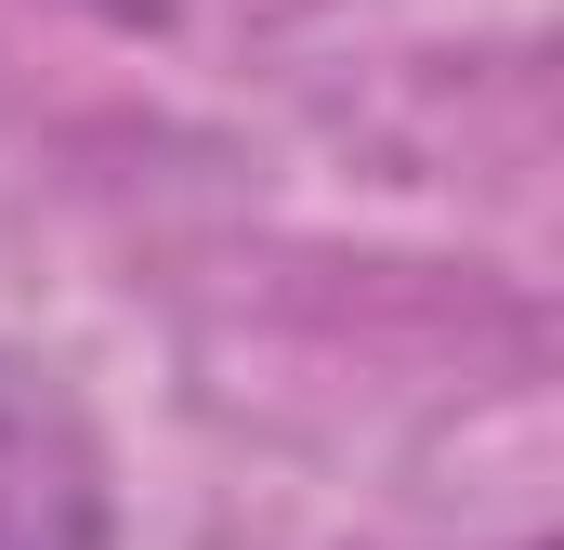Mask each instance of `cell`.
<instances>
[{
  "mask_svg": "<svg viewBox=\"0 0 564 550\" xmlns=\"http://www.w3.org/2000/svg\"><path fill=\"white\" fill-rule=\"evenodd\" d=\"M93 13H119V26H158V13H171V0H93Z\"/></svg>",
  "mask_w": 564,
  "mask_h": 550,
  "instance_id": "7a4b0ae2",
  "label": "cell"
},
{
  "mask_svg": "<svg viewBox=\"0 0 564 550\" xmlns=\"http://www.w3.org/2000/svg\"><path fill=\"white\" fill-rule=\"evenodd\" d=\"M0 550H106V446L26 354H0Z\"/></svg>",
  "mask_w": 564,
  "mask_h": 550,
  "instance_id": "6da1fadb",
  "label": "cell"
}]
</instances>
